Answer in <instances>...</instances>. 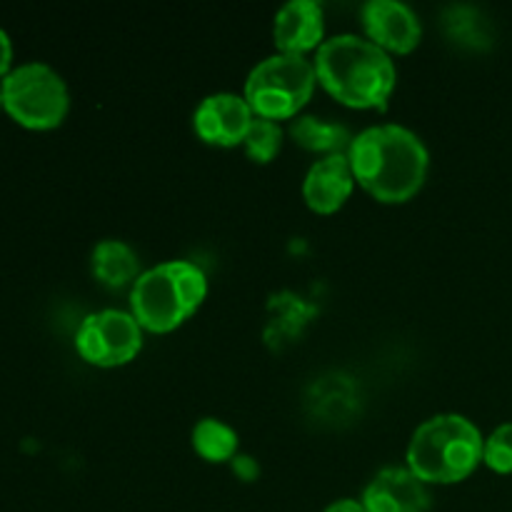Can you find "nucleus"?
I'll use <instances>...</instances> for the list:
<instances>
[{"label":"nucleus","mask_w":512,"mask_h":512,"mask_svg":"<svg viewBox=\"0 0 512 512\" xmlns=\"http://www.w3.org/2000/svg\"><path fill=\"white\" fill-rule=\"evenodd\" d=\"M355 183L385 205L413 200L423 190L430 170V153L418 133L398 123L370 125L360 130L348 148Z\"/></svg>","instance_id":"obj_1"},{"label":"nucleus","mask_w":512,"mask_h":512,"mask_svg":"<svg viewBox=\"0 0 512 512\" xmlns=\"http://www.w3.org/2000/svg\"><path fill=\"white\" fill-rule=\"evenodd\" d=\"M313 65L325 93L355 110H385L398 85L393 58L358 33L325 40Z\"/></svg>","instance_id":"obj_2"},{"label":"nucleus","mask_w":512,"mask_h":512,"mask_svg":"<svg viewBox=\"0 0 512 512\" xmlns=\"http://www.w3.org/2000/svg\"><path fill=\"white\" fill-rule=\"evenodd\" d=\"M485 438L473 420L443 413L425 420L408 443V470L425 485H455L483 463Z\"/></svg>","instance_id":"obj_3"},{"label":"nucleus","mask_w":512,"mask_h":512,"mask_svg":"<svg viewBox=\"0 0 512 512\" xmlns=\"http://www.w3.org/2000/svg\"><path fill=\"white\" fill-rule=\"evenodd\" d=\"M208 298V278L188 260L143 270L130 288V313L148 333L165 335L185 323Z\"/></svg>","instance_id":"obj_4"},{"label":"nucleus","mask_w":512,"mask_h":512,"mask_svg":"<svg viewBox=\"0 0 512 512\" xmlns=\"http://www.w3.org/2000/svg\"><path fill=\"white\" fill-rule=\"evenodd\" d=\"M318 85L313 60L300 55L275 53L260 60L245 80L243 98L248 100L255 118L295 120L310 103Z\"/></svg>","instance_id":"obj_5"},{"label":"nucleus","mask_w":512,"mask_h":512,"mask_svg":"<svg viewBox=\"0 0 512 512\" xmlns=\"http://www.w3.org/2000/svg\"><path fill=\"white\" fill-rule=\"evenodd\" d=\"M3 110L28 130H53L70 110V93L58 70L30 60L15 65L3 80Z\"/></svg>","instance_id":"obj_6"},{"label":"nucleus","mask_w":512,"mask_h":512,"mask_svg":"<svg viewBox=\"0 0 512 512\" xmlns=\"http://www.w3.org/2000/svg\"><path fill=\"white\" fill-rule=\"evenodd\" d=\"M75 350L95 368H120L143 350V328L133 313L115 308L98 310L80 323Z\"/></svg>","instance_id":"obj_7"},{"label":"nucleus","mask_w":512,"mask_h":512,"mask_svg":"<svg viewBox=\"0 0 512 512\" xmlns=\"http://www.w3.org/2000/svg\"><path fill=\"white\" fill-rule=\"evenodd\" d=\"M360 25L365 38L388 55L413 53L423 40L420 18L400 0H368L360 8Z\"/></svg>","instance_id":"obj_8"},{"label":"nucleus","mask_w":512,"mask_h":512,"mask_svg":"<svg viewBox=\"0 0 512 512\" xmlns=\"http://www.w3.org/2000/svg\"><path fill=\"white\" fill-rule=\"evenodd\" d=\"M255 113L238 93H213L200 100L193 113V130L203 143L215 148L243 145Z\"/></svg>","instance_id":"obj_9"},{"label":"nucleus","mask_w":512,"mask_h":512,"mask_svg":"<svg viewBox=\"0 0 512 512\" xmlns=\"http://www.w3.org/2000/svg\"><path fill=\"white\" fill-rule=\"evenodd\" d=\"M273 43L278 53L300 55L315 50L325 43V13L323 5L315 0H290L275 13Z\"/></svg>","instance_id":"obj_10"},{"label":"nucleus","mask_w":512,"mask_h":512,"mask_svg":"<svg viewBox=\"0 0 512 512\" xmlns=\"http://www.w3.org/2000/svg\"><path fill=\"white\" fill-rule=\"evenodd\" d=\"M365 512H428V485L405 468H383L363 493Z\"/></svg>","instance_id":"obj_11"},{"label":"nucleus","mask_w":512,"mask_h":512,"mask_svg":"<svg viewBox=\"0 0 512 512\" xmlns=\"http://www.w3.org/2000/svg\"><path fill=\"white\" fill-rule=\"evenodd\" d=\"M355 175L348 155H328L310 165L303 180V198L318 215H333L343 208L355 190Z\"/></svg>","instance_id":"obj_12"},{"label":"nucleus","mask_w":512,"mask_h":512,"mask_svg":"<svg viewBox=\"0 0 512 512\" xmlns=\"http://www.w3.org/2000/svg\"><path fill=\"white\" fill-rule=\"evenodd\" d=\"M90 273L100 285L110 290L133 288L135 280L140 278V258L128 243L123 240H100L90 253Z\"/></svg>","instance_id":"obj_13"},{"label":"nucleus","mask_w":512,"mask_h":512,"mask_svg":"<svg viewBox=\"0 0 512 512\" xmlns=\"http://www.w3.org/2000/svg\"><path fill=\"white\" fill-rule=\"evenodd\" d=\"M290 138L300 148L310 150V153H325V158H328V155H348L355 135L338 120L298 115L295 120H290Z\"/></svg>","instance_id":"obj_14"},{"label":"nucleus","mask_w":512,"mask_h":512,"mask_svg":"<svg viewBox=\"0 0 512 512\" xmlns=\"http://www.w3.org/2000/svg\"><path fill=\"white\" fill-rule=\"evenodd\" d=\"M238 443V433L223 420L203 418L193 428V450L208 463H233Z\"/></svg>","instance_id":"obj_15"},{"label":"nucleus","mask_w":512,"mask_h":512,"mask_svg":"<svg viewBox=\"0 0 512 512\" xmlns=\"http://www.w3.org/2000/svg\"><path fill=\"white\" fill-rule=\"evenodd\" d=\"M283 148V128L280 123L268 118H253L248 133H245L243 150L253 163H273Z\"/></svg>","instance_id":"obj_16"},{"label":"nucleus","mask_w":512,"mask_h":512,"mask_svg":"<svg viewBox=\"0 0 512 512\" xmlns=\"http://www.w3.org/2000/svg\"><path fill=\"white\" fill-rule=\"evenodd\" d=\"M483 463L500 475H512V423H503L485 438Z\"/></svg>","instance_id":"obj_17"},{"label":"nucleus","mask_w":512,"mask_h":512,"mask_svg":"<svg viewBox=\"0 0 512 512\" xmlns=\"http://www.w3.org/2000/svg\"><path fill=\"white\" fill-rule=\"evenodd\" d=\"M13 70V43H10V35L0 28V78Z\"/></svg>","instance_id":"obj_18"},{"label":"nucleus","mask_w":512,"mask_h":512,"mask_svg":"<svg viewBox=\"0 0 512 512\" xmlns=\"http://www.w3.org/2000/svg\"><path fill=\"white\" fill-rule=\"evenodd\" d=\"M233 470L243 480H253L255 475H258V465L253 463V458H245V455H238V458L233 460Z\"/></svg>","instance_id":"obj_19"},{"label":"nucleus","mask_w":512,"mask_h":512,"mask_svg":"<svg viewBox=\"0 0 512 512\" xmlns=\"http://www.w3.org/2000/svg\"><path fill=\"white\" fill-rule=\"evenodd\" d=\"M323 512H365V505H363V500L340 498V500H335V503H330Z\"/></svg>","instance_id":"obj_20"},{"label":"nucleus","mask_w":512,"mask_h":512,"mask_svg":"<svg viewBox=\"0 0 512 512\" xmlns=\"http://www.w3.org/2000/svg\"><path fill=\"white\" fill-rule=\"evenodd\" d=\"M0 110H3V88H0Z\"/></svg>","instance_id":"obj_21"}]
</instances>
